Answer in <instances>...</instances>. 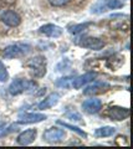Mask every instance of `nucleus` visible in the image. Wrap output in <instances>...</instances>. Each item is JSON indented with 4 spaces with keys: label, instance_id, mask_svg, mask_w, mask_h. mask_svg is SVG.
I'll list each match as a JSON object with an SVG mask.
<instances>
[{
    "label": "nucleus",
    "instance_id": "1",
    "mask_svg": "<svg viewBox=\"0 0 133 149\" xmlns=\"http://www.w3.org/2000/svg\"><path fill=\"white\" fill-rule=\"evenodd\" d=\"M31 51V46L26 44H14L5 47L4 50V57L5 58H19L24 57Z\"/></svg>",
    "mask_w": 133,
    "mask_h": 149
},
{
    "label": "nucleus",
    "instance_id": "2",
    "mask_svg": "<svg viewBox=\"0 0 133 149\" xmlns=\"http://www.w3.org/2000/svg\"><path fill=\"white\" fill-rule=\"evenodd\" d=\"M26 66L31 70L35 77H42L46 73V58L44 56H35L27 61Z\"/></svg>",
    "mask_w": 133,
    "mask_h": 149
},
{
    "label": "nucleus",
    "instance_id": "3",
    "mask_svg": "<svg viewBox=\"0 0 133 149\" xmlns=\"http://www.w3.org/2000/svg\"><path fill=\"white\" fill-rule=\"evenodd\" d=\"M36 87V83L33 81H27V80H15L14 81L10 87H9V92L11 95H19V93H22L25 91L29 90H34Z\"/></svg>",
    "mask_w": 133,
    "mask_h": 149
},
{
    "label": "nucleus",
    "instance_id": "4",
    "mask_svg": "<svg viewBox=\"0 0 133 149\" xmlns=\"http://www.w3.org/2000/svg\"><path fill=\"white\" fill-rule=\"evenodd\" d=\"M81 47L85 49H91V50H101L103 47L104 42L101 39H97V37H92V36H84L81 37L80 41H77Z\"/></svg>",
    "mask_w": 133,
    "mask_h": 149
},
{
    "label": "nucleus",
    "instance_id": "5",
    "mask_svg": "<svg viewBox=\"0 0 133 149\" xmlns=\"http://www.w3.org/2000/svg\"><path fill=\"white\" fill-rule=\"evenodd\" d=\"M65 132H63V129H60V128H49L44 132V139L46 141L47 143H57V142H61L63 141V138H65Z\"/></svg>",
    "mask_w": 133,
    "mask_h": 149
},
{
    "label": "nucleus",
    "instance_id": "6",
    "mask_svg": "<svg viewBox=\"0 0 133 149\" xmlns=\"http://www.w3.org/2000/svg\"><path fill=\"white\" fill-rule=\"evenodd\" d=\"M111 86L106 82H96L93 85L88 86L87 88H85L84 91V95L86 96H95V95H100V93H103L106 92L107 90H109Z\"/></svg>",
    "mask_w": 133,
    "mask_h": 149
},
{
    "label": "nucleus",
    "instance_id": "7",
    "mask_svg": "<svg viewBox=\"0 0 133 149\" xmlns=\"http://www.w3.org/2000/svg\"><path fill=\"white\" fill-rule=\"evenodd\" d=\"M1 20L4 21V24H6L8 26L15 27V26H17V25H20L21 17L17 15L15 11H13V10H6V11L3 13Z\"/></svg>",
    "mask_w": 133,
    "mask_h": 149
},
{
    "label": "nucleus",
    "instance_id": "8",
    "mask_svg": "<svg viewBox=\"0 0 133 149\" xmlns=\"http://www.w3.org/2000/svg\"><path fill=\"white\" fill-rule=\"evenodd\" d=\"M107 116L114 120H123L130 116V109L123 107H111L107 112Z\"/></svg>",
    "mask_w": 133,
    "mask_h": 149
},
{
    "label": "nucleus",
    "instance_id": "9",
    "mask_svg": "<svg viewBox=\"0 0 133 149\" xmlns=\"http://www.w3.org/2000/svg\"><path fill=\"white\" fill-rule=\"evenodd\" d=\"M36 134H38L36 129H26L20 134L19 137H17L16 141H17V143H19L20 146H27V144L33 143L35 141Z\"/></svg>",
    "mask_w": 133,
    "mask_h": 149
},
{
    "label": "nucleus",
    "instance_id": "10",
    "mask_svg": "<svg viewBox=\"0 0 133 149\" xmlns=\"http://www.w3.org/2000/svg\"><path fill=\"white\" fill-rule=\"evenodd\" d=\"M40 32L49 37H60L62 35V29L54 24H46L40 27Z\"/></svg>",
    "mask_w": 133,
    "mask_h": 149
},
{
    "label": "nucleus",
    "instance_id": "11",
    "mask_svg": "<svg viewBox=\"0 0 133 149\" xmlns=\"http://www.w3.org/2000/svg\"><path fill=\"white\" fill-rule=\"evenodd\" d=\"M46 119V116L41 113H24L20 116L19 123H39Z\"/></svg>",
    "mask_w": 133,
    "mask_h": 149
},
{
    "label": "nucleus",
    "instance_id": "12",
    "mask_svg": "<svg viewBox=\"0 0 133 149\" xmlns=\"http://www.w3.org/2000/svg\"><path fill=\"white\" fill-rule=\"evenodd\" d=\"M82 107H84V109L87 112V113H97L100 112L101 107H102V102L97 98H91V100H87L85 101L84 103H82Z\"/></svg>",
    "mask_w": 133,
    "mask_h": 149
},
{
    "label": "nucleus",
    "instance_id": "13",
    "mask_svg": "<svg viewBox=\"0 0 133 149\" xmlns=\"http://www.w3.org/2000/svg\"><path fill=\"white\" fill-rule=\"evenodd\" d=\"M96 76H97L96 72H87L85 74H82V76L77 77L76 80H73L72 86H73V88H81V87H84V85H86V83L93 81Z\"/></svg>",
    "mask_w": 133,
    "mask_h": 149
},
{
    "label": "nucleus",
    "instance_id": "14",
    "mask_svg": "<svg viewBox=\"0 0 133 149\" xmlns=\"http://www.w3.org/2000/svg\"><path fill=\"white\" fill-rule=\"evenodd\" d=\"M58 100H60V95L58 93H51L50 96H47L41 103L39 104V109H46V108H51V107L56 106Z\"/></svg>",
    "mask_w": 133,
    "mask_h": 149
},
{
    "label": "nucleus",
    "instance_id": "15",
    "mask_svg": "<svg viewBox=\"0 0 133 149\" xmlns=\"http://www.w3.org/2000/svg\"><path fill=\"white\" fill-rule=\"evenodd\" d=\"M116 129L113 127H102V128H97L95 130V136L96 137H111L112 134H114Z\"/></svg>",
    "mask_w": 133,
    "mask_h": 149
},
{
    "label": "nucleus",
    "instance_id": "16",
    "mask_svg": "<svg viewBox=\"0 0 133 149\" xmlns=\"http://www.w3.org/2000/svg\"><path fill=\"white\" fill-rule=\"evenodd\" d=\"M57 124H60V125H63L65 128H68V129H71L72 132H76L79 136H81V137H84V138H86L87 137V134H86V132H84L82 129H80L79 127H75V125H71V124H68V123H65V122H62V120H57Z\"/></svg>",
    "mask_w": 133,
    "mask_h": 149
},
{
    "label": "nucleus",
    "instance_id": "17",
    "mask_svg": "<svg viewBox=\"0 0 133 149\" xmlns=\"http://www.w3.org/2000/svg\"><path fill=\"white\" fill-rule=\"evenodd\" d=\"M91 25V22H85V24H79V25H73L70 27V32L71 34H79L82 30H86L87 27Z\"/></svg>",
    "mask_w": 133,
    "mask_h": 149
},
{
    "label": "nucleus",
    "instance_id": "18",
    "mask_svg": "<svg viewBox=\"0 0 133 149\" xmlns=\"http://www.w3.org/2000/svg\"><path fill=\"white\" fill-rule=\"evenodd\" d=\"M104 5L106 8L108 9H121L123 8V3L120 1V0H106V3H104Z\"/></svg>",
    "mask_w": 133,
    "mask_h": 149
},
{
    "label": "nucleus",
    "instance_id": "19",
    "mask_svg": "<svg viewBox=\"0 0 133 149\" xmlns=\"http://www.w3.org/2000/svg\"><path fill=\"white\" fill-rule=\"evenodd\" d=\"M104 9H106V5L103 4V0H98L97 4L92 6V13H96V14H100V13H103Z\"/></svg>",
    "mask_w": 133,
    "mask_h": 149
},
{
    "label": "nucleus",
    "instance_id": "20",
    "mask_svg": "<svg viewBox=\"0 0 133 149\" xmlns=\"http://www.w3.org/2000/svg\"><path fill=\"white\" fill-rule=\"evenodd\" d=\"M8 78H9V73L6 71L5 66H4V63L0 61V81L5 82V81H8Z\"/></svg>",
    "mask_w": 133,
    "mask_h": 149
},
{
    "label": "nucleus",
    "instance_id": "21",
    "mask_svg": "<svg viewBox=\"0 0 133 149\" xmlns=\"http://www.w3.org/2000/svg\"><path fill=\"white\" fill-rule=\"evenodd\" d=\"M49 3L51 4L52 6H63L66 5V4L70 3V0H49Z\"/></svg>",
    "mask_w": 133,
    "mask_h": 149
},
{
    "label": "nucleus",
    "instance_id": "22",
    "mask_svg": "<svg viewBox=\"0 0 133 149\" xmlns=\"http://www.w3.org/2000/svg\"><path fill=\"white\" fill-rule=\"evenodd\" d=\"M71 77H65V78H60L57 82H56V85L57 86H61V87H67V82L68 80H70Z\"/></svg>",
    "mask_w": 133,
    "mask_h": 149
},
{
    "label": "nucleus",
    "instance_id": "23",
    "mask_svg": "<svg viewBox=\"0 0 133 149\" xmlns=\"http://www.w3.org/2000/svg\"><path fill=\"white\" fill-rule=\"evenodd\" d=\"M4 127H5V123H4V122H0V129H3Z\"/></svg>",
    "mask_w": 133,
    "mask_h": 149
}]
</instances>
